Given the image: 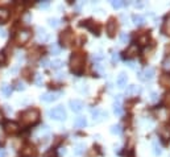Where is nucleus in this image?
Masks as SVG:
<instances>
[{"instance_id": "obj_9", "label": "nucleus", "mask_w": 170, "mask_h": 157, "mask_svg": "<svg viewBox=\"0 0 170 157\" xmlns=\"http://www.w3.org/2000/svg\"><path fill=\"white\" fill-rule=\"evenodd\" d=\"M61 42L65 46H69L73 42V33L70 32V31L62 32V35H61Z\"/></svg>"}, {"instance_id": "obj_43", "label": "nucleus", "mask_w": 170, "mask_h": 157, "mask_svg": "<svg viewBox=\"0 0 170 157\" xmlns=\"http://www.w3.org/2000/svg\"><path fill=\"white\" fill-rule=\"evenodd\" d=\"M65 77H66L65 73H58V74H57V78L58 79H65Z\"/></svg>"}, {"instance_id": "obj_34", "label": "nucleus", "mask_w": 170, "mask_h": 157, "mask_svg": "<svg viewBox=\"0 0 170 157\" xmlns=\"http://www.w3.org/2000/svg\"><path fill=\"white\" fill-rule=\"evenodd\" d=\"M16 90H19V91H22V90H25V85L22 82H16Z\"/></svg>"}, {"instance_id": "obj_13", "label": "nucleus", "mask_w": 170, "mask_h": 157, "mask_svg": "<svg viewBox=\"0 0 170 157\" xmlns=\"http://www.w3.org/2000/svg\"><path fill=\"white\" fill-rule=\"evenodd\" d=\"M127 82H128V77H127L125 73H120L118 79H116V83H118L119 87H124V86H127Z\"/></svg>"}, {"instance_id": "obj_49", "label": "nucleus", "mask_w": 170, "mask_h": 157, "mask_svg": "<svg viewBox=\"0 0 170 157\" xmlns=\"http://www.w3.org/2000/svg\"><path fill=\"white\" fill-rule=\"evenodd\" d=\"M59 153H61V155H65L66 151H65V149H61V152H59Z\"/></svg>"}, {"instance_id": "obj_17", "label": "nucleus", "mask_w": 170, "mask_h": 157, "mask_svg": "<svg viewBox=\"0 0 170 157\" xmlns=\"http://www.w3.org/2000/svg\"><path fill=\"white\" fill-rule=\"evenodd\" d=\"M74 125L78 127V128H83V127L87 125V120H86L85 116H78V118L74 120Z\"/></svg>"}, {"instance_id": "obj_33", "label": "nucleus", "mask_w": 170, "mask_h": 157, "mask_svg": "<svg viewBox=\"0 0 170 157\" xmlns=\"http://www.w3.org/2000/svg\"><path fill=\"white\" fill-rule=\"evenodd\" d=\"M49 5H50V2H40V3H38V7H40V8H44V9L49 8Z\"/></svg>"}, {"instance_id": "obj_4", "label": "nucleus", "mask_w": 170, "mask_h": 157, "mask_svg": "<svg viewBox=\"0 0 170 157\" xmlns=\"http://www.w3.org/2000/svg\"><path fill=\"white\" fill-rule=\"evenodd\" d=\"M31 36L32 35H31V32L29 31H20L15 37V42L17 45H24L31 40Z\"/></svg>"}, {"instance_id": "obj_1", "label": "nucleus", "mask_w": 170, "mask_h": 157, "mask_svg": "<svg viewBox=\"0 0 170 157\" xmlns=\"http://www.w3.org/2000/svg\"><path fill=\"white\" fill-rule=\"evenodd\" d=\"M38 118H40V113L36 108H29L20 115V119H21V122L24 123L25 125L34 124V123L38 120Z\"/></svg>"}, {"instance_id": "obj_22", "label": "nucleus", "mask_w": 170, "mask_h": 157, "mask_svg": "<svg viewBox=\"0 0 170 157\" xmlns=\"http://www.w3.org/2000/svg\"><path fill=\"white\" fill-rule=\"evenodd\" d=\"M9 19V11L7 8H0V21H7Z\"/></svg>"}, {"instance_id": "obj_16", "label": "nucleus", "mask_w": 170, "mask_h": 157, "mask_svg": "<svg viewBox=\"0 0 170 157\" xmlns=\"http://www.w3.org/2000/svg\"><path fill=\"white\" fill-rule=\"evenodd\" d=\"M140 92V87L139 86H136V85H131V86H128L125 90V95H137Z\"/></svg>"}, {"instance_id": "obj_15", "label": "nucleus", "mask_w": 170, "mask_h": 157, "mask_svg": "<svg viewBox=\"0 0 170 157\" xmlns=\"http://www.w3.org/2000/svg\"><path fill=\"white\" fill-rule=\"evenodd\" d=\"M57 98H58V94H55V92H46V94L41 95V101L44 102H54Z\"/></svg>"}, {"instance_id": "obj_26", "label": "nucleus", "mask_w": 170, "mask_h": 157, "mask_svg": "<svg viewBox=\"0 0 170 157\" xmlns=\"http://www.w3.org/2000/svg\"><path fill=\"white\" fill-rule=\"evenodd\" d=\"M85 148H86V146H85V144H82V143H79V144H76L75 145V155H82V153L83 152H85Z\"/></svg>"}, {"instance_id": "obj_12", "label": "nucleus", "mask_w": 170, "mask_h": 157, "mask_svg": "<svg viewBox=\"0 0 170 157\" xmlns=\"http://www.w3.org/2000/svg\"><path fill=\"white\" fill-rule=\"evenodd\" d=\"M48 38H49V36H48V33L45 32V29L44 28H37V40H38V42H45V41H48Z\"/></svg>"}, {"instance_id": "obj_42", "label": "nucleus", "mask_w": 170, "mask_h": 157, "mask_svg": "<svg viewBox=\"0 0 170 157\" xmlns=\"http://www.w3.org/2000/svg\"><path fill=\"white\" fill-rule=\"evenodd\" d=\"M127 65H128V66H129V68H131V69H135V68H136V63L133 62V61H129V62H127Z\"/></svg>"}, {"instance_id": "obj_30", "label": "nucleus", "mask_w": 170, "mask_h": 157, "mask_svg": "<svg viewBox=\"0 0 170 157\" xmlns=\"http://www.w3.org/2000/svg\"><path fill=\"white\" fill-rule=\"evenodd\" d=\"M113 112H115V115H123V108H121V106L120 104H113Z\"/></svg>"}, {"instance_id": "obj_25", "label": "nucleus", "mask_w": 170, "mask_h": 157, "mask_svg": "<svg viewBox=\"0 0 170 157\" xmlns=\"http://www.w3.org/2000/svg\"><path fill=\"white\" fill-rule=\"evenodd\" d=\"M162 32H164L165 35H170V16L166 19V21L164 24V28H162Z\"/></svg>"}, {"instance_id": "obj_32", "label": "nucleus", "mask_w": 170, "mask_h": 157, "mask_svg": "<svg viewBox=\"0 0 170 157\" xmlns=\"http://www.w3.org/2000/svg\"><path fill=\"white\" fill-rule=\"evenodd\" d=\"M111 4H112V7L115 9H119V8H121L123 5L125 4L124 2H120V0H115V2H111Z\"/></svg>"}, {"instance_id": "obj_20", "label": "nucleus", "mask_w": 170, "mask_h": 157, "mask_svg": "<svg viewBox=\"0 0 170 157\" xmlns=\"http://www.w3.org/2000/svg\"><path fill=\"white\" fill-rule=\"evenodd\" d=\"M115 31H116V24L113 20H109L108 24H107V33L109 36H113L115 35Z\"/></svg>"}, {"instance_id": "obj_27", "label": "nucleus", "mask_w": 170, "mask_h": 157, "mask_svg": "<svg viewBox=\"0 0 170 157\" xmlns=\"http://www.w3.org/2000/svg\"><path fill=\"white\" fill-rule=\"evenodd\" d=\"M50 52H52V54L57 56V54H59V52H61V48H59L57 44H52L50 45Z\"/></svg>"}, {"instance_id": "obj_41", "label": "nucleus", "mask_w": 170, "mask_h": 157, "mask_svg": "<svg viewBox=\"0 0 170 157\" xmlns=\"http://www.w3.org/2000/svg\"><path fill=\"white\" fill-rule=\"evenodd\" d=\"M48 63H50V62H49V59L48 58H44L41 61V66H48Z\"/></svg>"}, {"instance_id": "obj_11", "label": "nucleus", "mask_w": 170, "mask_h": 157, "mask_svg": "<svg viewBox=\"0 0 170 157\" xmlns=\"http://www.w3.org/2000/svg\"><path fill=\"white\" fill-rule=\"evenodd\" d=\"M158 133H160V136H161L164 140H168V139H170V125H162L161 128H160V131H158Z\"/></svg>"}, {"instance_id": "obj_47", "label": "nucleus", "mask_w": 170, "mask_h": 157, "mask_svg": "<svg viewBox=\"0 0 170 157\" xmlns=\"http://www.w3.org/2000/svg\"><path fill=\"white\" fill-rule=\"evenodd\" d=\"M0 36H1V37H4V36H5V31H3V29H0Z\"/></svg>"}, {"instance_id": "obj_36", "label": "nucleus", "mask_w": 170, "mask_h": 157, "mask_svg": "<svg viewBox=\"0 0 170 157\" xmlns=\"http://www.w3.org/2000/svg\"><path fill=\"white\" fill-rule=\"evenodd\" d=\"M157 101H158V94H157V92H152V94H151V102L154 103Z\"/></svg>"}, {"instance_id": "obj_37", "label": "nucleus", "mask_w": 170, "mask_h": 157, "mask_svg": "<svg viewBox=\"0 0 170 157\" xmlns=\"http://www.w3.org/2000/svg\"><path fill=\"white\" fill-rule=\"evenodd\" d=\"M119 61V54L116 52L112 53V62H118Z\"/></svg>"}, {"instance_id": "obj_38", "label": "nucleus", "mask_w": 170, "mask_h": 157, "mask_svg": "<svg viewBox=\"0 0 170 157\" xmlns=\"http://www.w3.org/2000/svg\"><path fill=\"white\" fill-rule=\"evenodd\" d=\"M140 42H141L142 45H145L146 42H148V36H142V37H140Z\"/></svg>"}, {"instance_id": "obj_35", "label": "nucleus", "mask_w": 170, "mask_h": 157, "mask_svg": "<svg viewBox=\"0 0 170 157\" xmlns=\"http://www.w3.org/2000/svg\"><path fill=\"white\" fill-rule=\"evenodd\" d=\"M34 82H36V85H37V86H41L42 85V75H40V74L36 75Z\"/></svg>"}, {"instance_id": "obj_24", "label": "nucleus", "mask_w": 170, "mask_h": 157, "mask_svg": "<svg viewBox=\"0 0 170 157\" xmlns=\"http://www.w3.org/2000/svg\"><path fill=\"white\" fill-rule=\"evenodd\" d=\"M111 132L113 133V135H121L123 133V127L120 124H115L111 127Z\"/></svg>"}, {"instance_id": "obj_23", "label": "nucleus", "mask_w": 170, "mask_h": 157, "mask_svg": "<svg viewBox=\"0 0 170 157\" xmlns=\"http://www.w3.org/2000/svg\"><path fill=\"white\" fill-rule=\"evenodd\" d=\"M1 92H3V94H4L5 96H9V95H11V92H12V86L4 83V85L1 86Z\"/></svg>"}, {"instance_id": "obj_8", "label": "nucleus", "mask_w": 170, "mask_h": 157, "mask_svg": "<svg viewBox=\"0 0 170 157\" xmlns=\"http://www.w3.org/2000/svg\"><path fill=\"white\" fill-rule=\"evenodd\" d=\"M4 129H5L7 133H11V135H13V133L19 132L20 125L17 124V123H15V122H7L5 125H4Z\"/></svg>"}, {"instance_id": "obj_21", "label": "nucleus", "mask_w": 170, "mask_h": 157, "mask_svg": "<svg viewBox=\"0 0 170 157\" xmlns=\"http://www.w3.org/2000/svg\"><path fill=\"white\" fill-rule=\"evenodd\" d=\"M133 23H135V25H137V26L144 25V23H145L144 16H141V15H135V16H133Z\"/></svg>"}, {"instance_id": "obj_29", "label": "nucleus", "mask_w": 170, "mask_h": 157, "mask_svg": "<svg viewBox=\"0 0 170 157\" xmlns=\"http://www.w3.org/2000/svg\"><path fill=\"white\" fill-rule=\"evenodd\" d=\"M128 41H129L128 33H120V42H121V44H127Z\"/></svg>"}, {"instance_id": "obj_45", "label": "nucleus", "mask_w": 170, "mask_h": 157, "mask_svg": "<svg viewBox=\"0 0 170 157\" xmlns=\"http://www.w3.org/2000/svg\"><path fill=\"white\" fill-rule=\"evenodd\" d=\"M29 20H31V15L28 13V15H25V16H24V21H25V23H28Z\"/></svg>"}, {"instance_id": "obj_3", "label": "nucleus", "mask_w": 170, "mask_h": 157, "mask_svg": "<svg viewBox=\"0 0 170 157\" xmlns=\"http://www.w3.org/2000/svg\"><path fill=\"white\" fill-rule=\"evenodd\" d=\"M48 113H49V116L54 120H65L66 119V111L63 110L62 106H58V107H55V108L50 110Z\"/></svg>"}, {"instance_id": "obj_2", "label": "nucleus", "mask_w": 170, "mask_h": 157, "mask_svg": "<svg viewBox=\"0 0 170 157\" xmlns=\"http://www.w3.org/2000/svg\"><path fill=\"white\" fill-rule=\"evenodd\" d=\"M83 65H85V58L81 54H74L70 59V66H71L73 73H75V74H81Z\"/></svg>"}, {"instance_id": "obj_10", "label": "nucleus", "mask_w": 170, "mask_h": 157, "mask_svg": "<svg viewBox=\"0 0 170 157\" xmlns=\"http://www.w3.org/2000/svg\"><path fill=\"white\" fill-rule=\"evenodd\" d=\"M83 102L79 101V99H73V101H70V108L73 110L74 112H79L83 110Z\"/></svg>"}, {"instance_id": "obj_50", "label": "nucleus", "mask_w": 170, "mask_h": 157, "mask_svg": "<svg viewBox=\"0 0 170 157\" xmlns=\"http://www.w3.org/2000/svg\"><path fill=\"white\" fill-rule=\"evenodd\" d=\"M3 119V115H1V112H0V120H1Z\"/></svg>"}, {"instance_id": "obj_39", "label": "nucleus", "mask_w": 170, "mask_h": 157, "mask_svg": "<svg viewBox=\"0 0 170 157\" xmlns=\"http://www.w3.org/2000/svg\"><path fill=\"white\" fill-rule=\"evenodd\" d=\"M4 62H5V56H4V53L3 52H0V65L4 63Z\"/></svg>"}, {"instance_id": "obj_6", "label": "nucleus", "mask_w": 170, "mask_h": 157, "mask_svg": "<svg viewBox=\"0 0 170 157\" xmlns=\"http://www.w3.org/2000/svg\"><path fill=\"white\" fill-rule=\"evenodd\" d=\"M91 115H92V119H94V122H102L104 118H107L108 113L102 111L100 108H92L91 110Z\"/></svg>"}, {"instance_id": "obj_18", "label": "nucleus", "mask_w": 170, "mask_h": 157, "mask_svg": "<svg viewBox=\"0 0 170 157\" xmlns=\"http://www.w3.org/2000/svg\"><path fill=\"white\" fill-rule=\"evenodd\" d=\"M160 83L164 87H170V75L169 74H162L160 78Z\"/></svg>"}, {"instance_id": "obj_7", "label": "nucleus", "mask_w": 170, "mask_h": 157, "mask_svg": "<svg viewBox=\"0 0 170 157\" xmlns=\"http://www.w3.org/2000/svg\"><path fill=\"white\" fill-rule=\"evenodd\" d=\"M36 155H37V151H36V148L32 144H26L24 148L21 149L22 157H34Z\"/></svg>"}, {"instance_id": "obj_28", "label": "nucleus", "mask_w": 170, "mask_h": 157, "mask_svg": "<svg viewBox=\"0 0 170 157\" xmlns=\"http://www.w3.org/2000/svg\"><path fill=\"white\" fill-rule=\"evenodd\" d=\"M49 25H50L52 28H57V26L59 25V19H57V17L49 19Z\"/></svg>"}, {"instance_id": "obj_46", "label": "nucleus", "mask_w": 170, "mask_h": 157, "mask_svg": "<svg viewBox=\"0 0 170 157\" xmlns=\"http://www.w3.org/2000/svg\"><path fill=\"white\" fill-rule=\"evenodd\" d=\"M164 66H165V68H170V61H169V62L165 61V62H164Z\"/></svg>"}, {"instance_id": "obj_40", "label": "nucleus", "mask_w": 170, "mask_h": 157, "mask_svg": "<svg viewBox=\"0 0 170 157\" xmlns=\"http://www.w3.org/2000/svg\"><path fill=\"white\" fill-rule=\"evenodd\" d=\"M120 102H121V95H116V98H115V104H120Z\"/></svg>"}, {"instance_id": "obj_19", "label": "nucleus", "mask_w": 170, "mask_h": 157, "mask_svg": "<svg viewBox=\"0 0 170 157\" xmlns=\"http://www.w3.org/2000/svg\"><path fill=\"white\" fill-rule=\"evenodd\" d=\"M152 146H153V153H154L156 156H160L162 153V146L158 144L157 140H154V141L152 143Z\"/></svg>"}, {"instance_id": "obj_48", "label": "nucleus", "mask_w": 170, "mask_h": 157, "mask_svg": "<svg viewBox=\"0 0 170 157\" xmlns=\"http://www.w3.org/2000/svg\"><path fill=\"white\" fill-rule=\"evenodd\" d=\"M0 157H5V152L4 151H0Z\"/></svg>"}, {"instance_id": "obj_14", "label": "nucleus", "mask_w": 170, "mask_h": 157, "mask_svg": "<svg viewBox=\"0 0 170 157\" xmlns=\"http://www.w3.org/2000/svg\"><path fill=\"white\" fill-rule=\"evenodd\" d=\"M137 52H139V48H137V45L136 44H131L127 48V50H125V56L127 57H135L136 54H137Z\"/></svg>"}, {"instance_id": "obj_5", "label": "nucleus", "mask_w": 170, "mask_h": 157, "mask_svg": "<svg viewBox=\"0 0 170 157\" xmlns=\"http://www.w3.org/2000/svg\"><path fill=\"white\" fill-rule=\"evenodd\" d=\"M139 78L141 81H152L154 78V69L153 68H146L144 71L139 73Z\"/></svg>"}, {"instance_id": "obj_31", "label": "nucleus", "mask_w": 170, "mask_h": 157, "mask_svg": "<svg viewBox=\"0 0 170 157\" xmlns=\"http://www.w3.org/2000/svg\"><path fill=\"white\" fill-rule=\"evenodd\" d=\"M62 65H63V62L59 61V59H54L53 62H50V66H52L53 69H59Z\"/></svg>"}, {"instance_id": "obj_44", "label": "nucleus", "mask_w": 170, "mask_h": 157, "mask_svg": "<svg viewBox=\"0 0 170 157\" xmlns=\"http://www.w3.org/2000/svg\"><path fill=\"white\" fill-rule=\"evenodd\" d=\"M133 5L136 7V8H142V7H144V4H142V3H133Z\"/></svg>"}]
</instances>
